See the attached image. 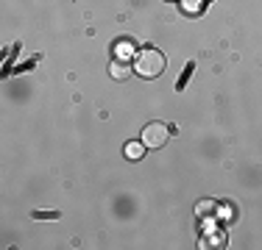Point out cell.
<instances>
[{
    "label": "cell",
    "instance_id": "6",
    "mask_svg": "<svg viewBox=\"0 0 262 250\" xmlns=\"http://www.w3.org/2000/svg\"><path fill=\"white\" fill-rule=\"evenodd\" d=\"M201 6H204V0H184V11H190V14H192V11H198Z\"/></svg>",
    "mask_w": 262,
    "mask_h": 250
},
{
    "label": "cell",
    "instance_id": "2",
    "mask_svg": "<svg viewBox=\"0 0 262 250\" xmlns=\"http://www.w3.org/2000/svg\"><path fill=\"white\" fill-rule=\"evenodd\" d=\"M167 139H170V128H167L165 122H148L145 128H142V145L151 147V150L165 147Z\"/></svg>",
    "mask_w": 262,
    "mask_h": 250
},
{
    "label": "cell",
    "instance_id": "3",
    "mask_svg": "<svg viewBox=\"0 0 262 250\" xmlns=\"http://www.w3.org/2000/svg\"><path fill=\"white\" fill-rule=\"evenodd\" d=\"M131 70H134V67H128L126 59H115V61H112V67H109V72H112V78H115V81H126L131 75Z\"/></svg>",
    "mask_w": 262,
    "mask_h": 250
},
{
    "label": "cell",
    "instance_id": "4",
    "mask_svg": "<svg viewBox=\"0 0 262 250\" xmlns=\"http://www.w3.org/2000/svg\"><path fill=\"white\" fill-rule=\"evenodd\" d=\"M123 153H126L131 161H137V159H142V153H145V145H142V142H128Z\"/></svg>",
    "mask_w": 262,
    "mask_h": 250
},
{
    "label": "cell",
    "instance_id": "5",
    "mask_svg": "<svg viewBox=\"0 0 262 250\" xmlns=\"http://www.w3.org/2000/svg\"><path fill=\"white\" fill-rule=\"evenodd\" d=\"M134 53V45L131 42H120V59H126L128 61V56Z\"/></svg>",
    "mask_w": 262,
    "mask_h": 250
},
{
    "label": "cell",
    "instance_id": "1",
    "mask_svg": "<svg viewBox=\"0 0 262 250\" xmlns=\"http://www.w3.org/2000/svg\"><path fill=\"white\" fill-rule=\"evenodd\" d=\"M131 67H134V72L142 75V78H159V75L165 72V56H162L157 47H145V50L137 53V59Z\"/></svg>",
    "mask_w": 262,
    "mask_h": 250
},
{
    "label": "cell",
    "instance_id": "7",
    "mask_svg": "<svg viewBox=\"0 0 262 250\" xmlns=\"http://www.w3.org/2000/svg\"><path fill=\"white\" fill-rule=\"evenodd\" d=\"M209 211H212V203H209V200H207V203L198 206V214H209Z\"/></svg>",
    "mask_w": 262,
    "mask_h": 250
}]
</instances>
